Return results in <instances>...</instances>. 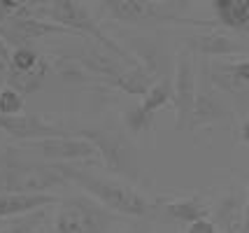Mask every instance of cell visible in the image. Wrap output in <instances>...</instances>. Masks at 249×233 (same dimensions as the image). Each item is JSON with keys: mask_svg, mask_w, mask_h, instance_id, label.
<instances>
[{"mask_svg": "<svg viewBox=\"0 0 249 233\" xmlns=\"http://www.w3.org/2000/svg\"><path fill=\"white\" fill-rule=\"evenodd\" d=\"M68 179L56 163L37 161L19 147L0 149V194H47Z\"/></svg>", "mask_w": 249, "mask_h": 233, "instance_id": "cell-1", "label": "cell"}, {"mask_svg": "<svg viewBox=\"0 0 249 233\" xmlns=\"http://www.w3.org/2000/svg\"><path fill=\"white\" fill-rule=\"evenodd\" d=\"M56 166L68 182L84 189L91 198L98 200L109 212H119V215H128V217H152L154 203L147 196H142L135 187L119 182V179L100 178L96 173L82 170L77 166H63V163H56Z\"/></svg>", "mask_w": 249, "mask_h": 233, "instance_id": "cell-2", "label": "cell"}, {"mask_svg": "<svg viewBox=\"0 0 249 233\" xmlns=\"http://www.w3.org/2000/svg\"><path fill=\"white\" fill-rule=\"evenodd\" d=\"M33 5V14L47 19V21L56 23V26H63L65 31L75 35H84L89 40H93L96 45L105 47L107 52H112L114 56L124 58L130 66H140L135 56H130L124 47H119L114 40H109L107 35L100 31V26L96 23L91 7L87 2H79V0H47V2H31Z\"/></svg>", "mask_w": 249, "mask_h": 233, "instance_id": "cell-3", "label": "cell"}, {"mask_svg": "<svg viewBox=\"0 0 249 233\" xmlns=\"http://www.w3.org/2000/svg\"><path fill=\"white\" fill-rule=\"evenodd\" d=\"M72 135H79L98 149V156L103 159V163L117 173L121 178L130 182H142V163L138 159V149L130 143L126 133H121L117 128H103V126H87V128H77Z\"/></svg>", "mask_w": 249, "mask_h": 233, "instance_id": "cell-4", "label": "cell"}, {"mask_svg": "<svg viewBox=\"0 0 249 233\" xmlns=\"http://www.w3.org/2000/svg\"><path fill=\"white\" fill-rule=\"evenodd\" d=\"M100 10L109 14V19L130 26H149V23H191L200 28H212L214 23L186 19L182 12L189 2H173V0H109L100 2Z\"/></svg>", "mask_w": 249, "mask_h": 233, "instance_id": "cell-5", "label": "cell"}, {"mask_svg": "<svg viewBox=\"0 0 249 233\" xmlns=\"http://www.w3.org/2000/svg\"><path fill=\"white\" fill-rule=\"evenodd\" d=\"M112 224L114 212L84 194L63 198L56 210V233H107Z\"/></svg>", "mask_w": 249, "mask_h": 233, "instance_id": "cell-6", "label": "cell"}, {"mask_svg": "<svg viewBox=\"0 0 249 233\" xmlns=\"http://www.w3.org/2000/svg\"><path fill=\"white\" fill-rule=\"evenodd\" d=\"M44 35H70V31H65L63 26H56V23L40 19L33 14V5L26 2L21 12L12 14L10 19L0 21V37L7 47H28V42L44 37Z\"/></svg>", "mask_w": 249, "mask_h": 233, "instance_id": "cell-7", "label": "cell"}, {"mask_svg": "<svg viewBox=\"0 0 249 233\" xmlns=\"http://www.w3.org/2000/svg\"><path fill=\"white\" fill-rule=\"evenodd\" d=\"M196 96H198V82H196V68L191 52H179L175 63L173 79V100H175V131H189L191 114H194Z\"/></svg>", "mask_w": 249, "mask_h": 233, "instance_id": "cell-8", "label": "cell"}, {"mask_svg": "<svg viewBox=\"0 0 249 233\" xmlns=\"http://www.w3.org/2000/svg\"><path fill=\"white\" fill-rule=\"evenodd\" d=\"M0 131L17 140H26V143H40V140H49V138L72 135L70 128L56 126V124L42 119L40 114H0Z\"/></svg>", "mask_w": 249, "mask_h": 233, "instance_id": "cell-9", "label": "cell"}, {"mask_svg": "<svg viewBox=\"0 0 249 233\" xmlns=\"http://www.w3.org/2000/svg\"><path fill=\"white\" fill-rule=\"evenodd\" d=\"M37 144V154L42 156L47 163H63L70 166L75 161H89L96 159L98 149L93 144L79 138V135H61V138H49V140H40Z\"/></svg>", "mask_w": 249, "mask_h": 233, "instance_id": "cell-10", "label": "cell"}, {"mask_svg": "<svg viewBox=\"0 0 249 233\" xmlns=\"http://www.w3.org/2000/svg\"><path fill=\"white\" fill-rule=\"evenodd\" d=\"M226 119H231V108L226 105V100L221 98L217 87L210 82V77H205L203 87L198 89V96H196L189 131H196V128H203V126H210V124L217 122H226Z\"/></svg>", "mask_w": 249, "mask_h": 233, "instance_id": "cell-11", "label": "cell"}, {"mask_svg": "<svg viewBox=\"0 0 249 233\" xmlns=\"http://www.w3.org/2000/svg\"><path fill=\"white\" fill-rule=\"evenodd\" d=\"M186 52L191 54H203V56H233V54H245L247 47L240 42L238 37L226 35L224 31H214V28H205L200 33L189 35L184 40Z\"/></svg>", "mask_w": 249, "mask_h": 233, "instance_id": "cell-12", "label": "cell"}, {"mask_svg": "<svg viewBox=\"0 0 249 233\" xmlns=\"http://www.w3.org/2000/svg\"><path fill=\"white\" fill-rule=\"evenodd\" d=\"M210 205L203 198H177L156 200L152 205V217H159L165 224H194L210 217Z\"/></svg>", "mask_w": 249, "mask_h": 233, "instance_id": "cell-13", "label": "cell"}, {"mask_svg": "<svg viewBox=\"0 0 249 233\" xmlns=\"http://www.w3.org/2000/svg\"><path fill=\"white\" fill-rule=\"evenodd\" d=\"M245 219V196L240 189H231L214 208V226L219 233H240Z\"/></svg>", "mask_w": 249, "mask_h": 233, "instance_id": "cell-14", "label": "cell"}, {"mask_svg": "<svg viewBox=\"0 0 249 233\" xmlns=\"http://www.w3.org/2000/svg\"><path fill=\"white\" fill-rule=\"evenodd\" d=\"M56 203L52 194H0V219L5 217H23L35 210L49 208Z\"/></svg>", "mask_w": 249, "mask_h": 233, "instance_id": "cell-15", "label": "cell"}, {"mask_svg": "<svg viewBox=\"0 0 249 233\" xmlns=\"http://www.w3.org/2000/svg\"><path fill=\"white\" fill-rule=\"evenodd\" d=\"M49 68L52 66H49V61H47V58H42V61L33 68V70H26V72H19V70L10 68L5 87L14 89L17 93H21V96L33 93V91H37L44 84V79H47V75H49Z\"/></svg>", "mask_w": 249, "mask_h": 233, "instance_id": "cell-16", "label": "cell"}, {"mask_svg": "<svg viewBox=\"0 0 249 233\" xmlns=\"http://www.w3.org/2000/svg\"><path fill=\"white\" fill-rule=\"evenodd\" d=\"M156 82L154 75H149L144 68H128L124 75H121L117 82H114V87L121 89L124 93H130V96H147V91L152 89V84Z\"/></svg>", "mask_w": 249, "mask_h": 233, "instance_id": "cell-17", "label": "cell"}, {"mask_svg": "<svg viewBox=\"0 0 249 233\" xmlns=\"http://www.w3.org/2000/svg\"><path fill=\"white\" fill-rule=\"evenodd\" d=\"M173 100V82L168 77L163 79H156L152 84V89L147 91V96L142 98V110L154 114L156 110H161L165 103Z\"/></svg>", "mask_w": 249, "mask_h": 233, "instance_id": "cell-18", "label": "cell"}, {"mask_svg": "<svg viewBox=\"0 0 249 233\" xmlns=\"http://www.w3.org/2000/svg\"><path fill=\"white\" fill-rule=\"evenodd\" d=\"M49 217V208H42V210H35L31 215H23L17 222H12L10 226H5L0 233H35L40 226L44 224V219Z\"/></svg>", "mask_w": 249, "mask_h": 233, "instance_id": "cell-19", "label": "cell"}, {"mask_svg": "<svg viewBox=\"0 0 249 233\" xmlns=\"http://www.w3.org/2000/svg\"><path fill=\"white\" fill-rule=\"evenodd\" d=\"M124 122H126L130 133H142V131H152L154 114L144 112L142 105H135V108H130V110L124 114Z\"/></svg>", "mask_w": 249, "mask_h": 233, "instance_id": "cell-20", "label": "cell"}, {"mask_svg": "<svg viewBox=\"0 0 249 233\" xmlns=\"http://www.w3.org/2000/svg\"><path fill=\"white\" fill-rule=\"evenodd\" d=\"M42 61V56L37 54L33 47H19L12 52V68L19 70V72H26V70H33Z\"/></svg>", "mask_w": 249, "mask_h": 233, "instance_id": "cell-21", "label": "cell"}, {"mask_svg": "<svg viewBox=\"0 0 249 233\" xmlns=\"http://www.w3.org/2000/svg\"><path fill=\"white\" fill-rule=\"evenodd\" d=\"M23 110V96L17 93L10 87L0 89V114H21Z\"/></svg>", "mask_w": 249, "mask_h": 233, "instance_id": "cell-22", "label": "cell"}, {"mask_svg": "<svg viewBox=\"0 0 249 233\" xmlns=\"http://www.w3.org/2000/svg\"><path fill=\"white\" fill-rule=\"evenodd\" d=\"M10 68H12V52H10V47L2 42V37H0V89H2L5 82H7Z\"/></svg>", "mask_w": 249, "mask_h": 233, "instance_id": "cell-23", "label": "cell"}, {"mask_svg": "<svg viewBox=\"0 0 249 233\" xmlns=\"http://www.w3.org/2000/svg\"><path fill=\"white\" fill-rule=\"evenodd\" d=\"M186 233H217V226L210 222V219H200V222L189 224Z\"/></svg>", "mask_w": 249, "mask_h": 233, "instance_id": "cell-24", "label": "cell"}, {"mask_svg": "<svg viewBox=\"0 0 249 233\" xmlns=\"http://www.w3.org/2000/svg\"><path fill=\"white\" fill-rule=\"evenodd\" d=\"M240 233H249V184L247 194H245V219H242V231Z\"/></svg>", "mask_w": 249, "mask_h": 233, "instance_id": "cell-25", "label": "cell"}, {"mask_svg": "<svg viewBox=\"0 0 249 233\" xmlns=\"http://www.w3.org/2000/svg\"><path fill=\"white\" fill-rule=\"evenodd\" d=\"M242 138L249 144V114H247V119H245V124H242Z\"/></svg>", "mask_w": 249, "mask_h": 233, "instance_id": "cell-26", "label": "cell"}]
</instances>
